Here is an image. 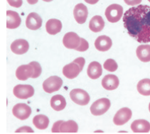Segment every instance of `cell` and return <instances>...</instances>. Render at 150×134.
Masks as SVG:
<instances>
[{"label": "cell", "mask_w": 150, "mask_h": 134, "mask_svg": "<svg viewBox=\"0 0 150 134\" xmlns=\"http://www.w3.org/2000/svg\"><path fill=\"white\" fill-rule=\"evenodd\" d=\"M128 34L139 43L150 42V7L147 5L133 6L123 16Z\"/></svg>", "instance_id": "1"}, {"label": "cell", "mask_w": 150, "mask_h": 134, "mask_svg": "<svg viewBox=\"0 0 150 134\" xmlns=\"http://www.w3.org/2000/svg\"><path fill=\"white\" fill-rule=\"evenodd\" d=\"M105 16L110 23H116L121 19L123 14V7L121 5L113 4L108 6L105 10Z\"/></svg>", "instance_id": "2"}, {"label": "cell", "mask_w": 150, "mask_h": 134, "mask_svg": "<svg viewBox=\"0 0 150 134\" xmlns=\"http://www.w3.org/2000/svg\"><path fill=\"white\" fill-rule=\"evenodd\" d=\"M110 105V101L108 99H100L93 102L91 107V112L94 116L103 115L109 110Z\"/></svg>", "instance_id": "3"}, {"label": "cell", "mask_w": 150, "mask_h": 134, "mask_svg": "<svg viewBox=\"0 0 150 134\" xmlns=\"http://www.w3.org/2000/svg\"><path fill=\"white\" fill-rule=\"evenodd\" d=\"M63 84V80L58 76H51L44 81L43 89L47 93H53L61 89Z\"/></svg>", "instance_id": "4"}, {"label": "cell", "mask_w": 150, "mask_h": 134, "mask_svg": "<svg viewBox=\"0 0 150 134\" xmlns=\"http://www.w3.org/2000/svg\"><path fill=\"white\" fill-rule=\"evenodd\" d=\"M70 97L74 103L81 106L87 105L91 99L88 92L81 89H74L71 90Z\"/></svg>", "instance_id": "5"}, {"label": "cell", "mask_w": 150, "mask_h": 134, "mask_svg": "<svg viewBox=\"0 0 150 134\" xmlns=\"http://www.w3.org/2000/svg\"><path fill=\"white\" fill-rule=\"evenodd\" d=\"M13 93L17 98L26 99L32 97L34 94V89L29 84H18L14 87Z\"/></svg>", "instance_id": "6"}, {"label": "cell", "mask_w": 150, "mask_h": 134, "mask_svg": "<svg viewBox=\"0 0 150 134\" xmlns=\"http://www.w3.org/2000/svg\"><path fill=\"white\" fill-rule=\"evenodd\" d=\"M81 38L74 32H68L65 34L63 39V43L68 49L76 50L81 44Z\"/></svg>", "instance_id": "7"}, {"label": "cell", "mask_w": 150, "mask_h": 134, "mask_svg": "<svg viewBox=\"0 0 150 134\" xmlns=\"http://www.w3.org/2000/svg\"><path fill=\"white\" fill-rule=\"evenodd\" d=\"M12 113L15 117L20 120H25L30 116L31 114V109L27 104L19 103L16 104L12 109Z\"/></svg>", "instance_id": "8"}, {"label": "cell", "mask_w": 150, "mask_h": 134, "mask_svg": "<svg viewBox=\"0 0 150 134\" xmlns=\"http://www.w3.org/2000/svg\"><path fill=\"white\" fill-rule=\"evenodd\" d=\"M132 115V113L129 108H127V107L122 108L115 115L113 118V122L117 126L124 125L127 122L129 121Z\"/></svg>", "instance_id": "9"}, {"label": "cell", "mask_w": 150, "mask_h": 134, "mask_svg": "<svg viewBox=\"0 0 150 134\" xmlns=\"http://www.w3.org/2000/svg\"><path fill=\"white\" fill-rule=\"evenodd\" d=\"M73 15H74L75 20L78 24H84L87 20L88 15L87 6L82 3L78 4L73 9Z\"/></svg>", "instance_id": "10"}, {"label": "cell", "mask_w": 150, "mask_h": 134, "mask_svg": "<svg viewBox=\"0 0 150 134\" xmlns=\"http://www.w3.org/2000/svg\"><path fill=\"white\" fill-rule=\"evenodd\" d=\"M34 72V69L31 64L22 65L16 69V76L19 80L25 81L29 77H32Z\"/></svg>", "instance_id": "11"}, {"label": "cell", "mask_w": 150, "mask_h": 134, "mask_svg": "<svg viewBox=\"0 0 150 134\" xmlns=\"http://www.w3.org/2000/svg\"><path fill=\"white\" fill-rule=\"evenodd\" d=\"M42 19L36 12L30 13L26 19V26L29 29L38 30L41 27Z\"/></svg>", "instance_id": "12"}, {"label": "cell", "mask_w": 150, "mask_h": 134, "mask_svg": "<svg viewBox=\"0 0 150 134\" xmlns=\"http://www.w3.org/2000/svg\"><path fill=\"white\" fill-rule=\"evenodd\" d=\"M119 84V79L114 74H107L102 80V86L106 90H115L117 88Z\"/></svg>", "instance_id": "13"}, {"label": "cell", "mask_w": 150, "mask_h": 134, "mask_svg": "<svg viewBox=\"0 0 150 134\" xmlns=\"http://www.w3.org/2000/svg\"><path fill=\"white\" fill-rule=\"evenodd\" d=\"M29 48V44L26 40L18 39L11 44V50L13 53L17 55L26 53Z\"/></svg>", "instance_id": "14"}, {"label": "cell", "mask_w": 150, "mask_h": 134, "mask_svg": "<svg viewBox=\"0 0 150 134\" xmlns=\"http://www.w3.org/2000/svg\"><path fill=\"white\" fill-rule=\"evenodd\" d=\"M7 21H6V27L9 29H14L20 26L21 22V17L19 14L16 11L8 10L6 11Z\"/></svg>", "instance_id": "15"}, {"label": "cell", "mask_w": 150, "mask_h": 134, "mask_svg": "<svg viewBox=\"0 0 150 134\" xmlns=\"http://www.w3.org/2000/svg\"><path fill=\"white\" fill-rule=\"evenodd\" d=\"M81 69L79 65L76 62H73L71 63L66 65L63 68V75L68 79H74L80 74Z\"/></svg>", "instance_id": "16"}, {"label": "cell", "mask_w": 150, "mask_h": 134, "mask_svg": "<svg viewBox=\"0 0 150 134\" xmlns=\"http://www.w3.org/2000/svg\"><path fill=\"white\" fill-rule=\"evenodd\" d=\"M112 45V40L110 37L107 36H100L97 38L95 41V46L96 48L99 51L105 52L110 49Z\"/></svg>", "instance_id": "17"}, {"label": "cell", "mask_w": 150, "mask_h": 134, "mask_svg": "<svg viewBox=\"0 0 150 134\" xmlns=\"http://www.w3.org/2000/svg\"><path fill=\"white\" fill-rule=\"evenodd\" d=\"M131 129L134 133H148L150 130V123L144 119H139L133 121Z\"/></svg>", "instance_id": "18"}, {"label": "cell", "mask_w": 150, "mask_h": 134, "mask_svg": "<svg viewBox=\"0 0 150 134\" xmlns=\"http://www.w3.org/2000/svg\"><path fill=\"white\" fill-rule=\"evenodd\" d=\"M87 73L91 79H96L99 78L103 73V68L101 65L96 61L91 62L88 67Z\"/></svg>", "instance_id": "19"}, {"label": "cell", "mask_w": 150, "mask_h": 134, "mask_svg": "<svg viewBox=\"0 0 150 134\" xmlns=\"http://www.w3.org/2000/svg\"><path fill=\"white\" fill-rule=\"evenodd\" d=\"M61 29H62V24L60 20L51 19L46 22V29L49 34H57L61 31Z\"/></svg>", "instance_id": "20"}, {"label": "cell", "mask_w": 150, "mask_h": 134, "mask_svg": "<svg viewBox=\"0 0 150 134\" xmlns=\"http://www.w3.org/2000/svg\"><path fill=\"white\" fill-rule=\"evenodd\" d=\"M137 56L139 60L143 62H148L150 61V46L149 45H141L136 50Z\"/></svg>", "instance_id": "21"}, {"label": "cell", "mask_w": 150, "mask_h": 134, "mask_svg": "<svg viewBox=\"0 0 150 134\" xmlns=\"http://www.w3.org/2000/svg\"><path fill=\"white\" fill-rule=\"evenodd\" d=\"M105 27V21L100 16H95L91 19L89 23V29L94 33L101 31Z\"/></svg>", "instance_id": "22"}, {"label": "cell", "mask_w": 150, "mask_h": 134, "mask_svg": "<svg viewBox=\"0 0 150 134\" xmlns=\"http://www.w3.org/2000/svg\"><path fill=\"white\" fill-rule=\"evenodd\" d=\"M51 106L55 111L57 112L63 110L66 107V99L60 94L54 95L51 99Z\"/></svg>", "instance_id": "23"}, {"label": "cell", "mask_w": 150, "mask_h": 134, "mask_svg": "<svg viewBox=\"0 0 150 134\" xmlns=\"http://www.w3.org/2000/svg\"><path fill=\"white\" fill-rule=\"evenodd\" d=\"M78 130V124L73 120L63 121L60 126V133H77Z\"/></svg>", "instance_id": "24"}, {"label": "cell", "mask_w": 150, "mask_h": 134, "mask_svg": "<svg viewBox=\"0 0 150 134\" xmlns=\"http://www.w3.org/2000/svg\"><path fill=\"white\" fill-rule=\"evenodd\" d=\"M33 123L39 130H44L49 126V119L46 116L39 114V115L34 117Z\"/></svg>", "instance_id": "25"}, {"label": "cell", "mask_w": 150, "mask_h": 134, "mask_svg": "<svg viewBox=\"0 0 150 134\" xmlns=\"http://www.w3.org/2000/svg\"><path fill=\"white\" fill-rule=\"evenodd\" d=\"M137 91L139 93L144 96H149L150 95V79H142L138 82Z\"/></svg>", "instance_id": "26"}, {"label": "cell", "mask_w": 150, "mask_h": 134, "mask_svg": "<svg viewBox=\"0 0 150 134\" xmlns=\"http://www.w3.org/2000/svg\"><path fill=\"white\" fill-rule=\"evenodd\" d=\"M103 67L106 70L109 71V72H115L117 69L118 65L117 63L113 59H108L105 62H104Z\"/></svg>", "instance_id": "27"}, {"label": "cell", "mask_w": 150, "mask_h": 134, "mask_svg": "<svg viewBox=\"0 0 150 134\" xmlns=\"http://www.w3.org/2000/svg\"><path fill=\"white\" fill-rule=\"evenodd\" d=\"M29 64H31L34 69V74H33L31 78H37V77H39V76L41 75V72H42V69H41V65L37 62H30Z\"/></svg>", "instance_id": "28"}, {"label": "cell", "mask_w": 150, "mask_h": 134, "mask_svg": "<svg viewBox=\"0 0 150 134\" xmlns=\"http://www.w3.org/2000/svg\"><path fill=\"white\" fill-rule=\"evenodd\" d=\"M88 48H89V44H88V41H86V39L81 38V44H80V46L76 49V51H80V52H83V51H87Z\"/></svg>", "instance_id": "29"}, {"label": "cell", "mask_w": 150, "mask_h": 134, "mask_svg": "<svg viewBox=\"0 0 150 134\" xmlns=\"http://www.w3.org/2000/svg\"><path fill=\"white\" fill-rule=\"evenodd\" d=\"M10 6L15 8H19L22 5V0H7Z\"/></svg>", "instance_id": "30"}, {"label": "cell", "mask_w": 150, "mask_h": 134, "mask_svg": "<svg viewBox=\"0 0 150 134\" xmlns=\"http://www.w3.org/2000/svg\"><path fill=\"white\" fill-rule=\"evenodd\" d=\"M15 132L16 133H34V130L31 127L23 126L18 128Z\"/></svg>", "instance_id": "31"}, {"label": "cell", "mask_w": 150, "mask_h": 134, "mask_svg": "<svg viewBox=\"0 0 150 134\" xmlns=\"http://www.w3.org/2000/svg\"><path fill=\"white\" fill-rule=\"evenodd\" d=\"M73 62H76V64H78V65H79V67H80V68H81V71L83 70V67H84L85 63H86V60H85V59L83 58H82V57L78 58L75 59L74 60H73Z\"/></svg>", "instance_id": "32"}, {"label": "cell", "mask_w": 150, "mask_h": 134, "mask_svg": "<svg viewBox=\"0 0 150 134\" xmlns=\"http://www.w3.org/2000/svg\"><path fill=\"white\" fill-rule=\"evenodd\" d=\"M63 121H58L55 122L53 123V126L52 127V132L53 133H60V126H61V124L62 123Z\"/></svg>", "instance_id": "33"}, {"label": "cell", "mask_w": 150, "mask_h": 134, "mask_svg": "<svg viewBox=\"0 0 150 134\" xmlns=\"http://www.w3.org/2000/svg\"><path fill=\"white\" fill-rule=\"evenodd\" d=\"M126 4L129 6H136V5L139 4L142 0H124Z\"/></svg>", "instance_id": "34"}, {"label": "cell", "mask_w": 150, "mask_h": 134, "mask_svg": "<svg viewBox=\"0 0 150 134\" xmlns=\"http://www.w3.org/2000/svg\"><path fill=\"white\" fill-rule=\"evenodd\" d=\"M84 1L89 4H96L99 1V0H84Z\"/></svg>", "instance_id": "35"}, {"label": "cell", "mask_w": 150, "mask_h": 134, "mask_svg": "<svg viewBox=\"0 0 150 134\" xmlns=\"http://www.w3.org/2000/svg\"><path fill=\"white\" fill-rule=\"evenodd\" d=\"M38 1H39V0H27L28 3H29V4H36V3L38 2Z\"/></svg>", "instance_id": "36"}, {"label": "cell", "mask_w": 150, "mask_h": 134, "mask_svg": "<svg viewBox=\"0 0 150 134\" xmlns=\"http://www.w3.org/2000/svg\"><path fill=\"white\" fill-rule=\"evenodd\" d=\"M44 1H46V2H50V1H53V0H43Z\"/></svg>", "instance_id": "37"}, {"label": "cell", "mask_w": 150, "mask_h": 134, "mask_svg": "<svg viewBox=\"0 0 150 134\" xmlns=\"http://www.w3.org/2000/svg\"><path fill=\"white\" fill-rule=\"evenodd\" d=\"M149 112H150V103L149 104Z\"/></svg>", "instance_id": "38"}, {"label": "cell", "mask_w": 150, "mask_h": 134, "mask_svg": "<svg viewBox=\"0 0 150 134\" xmlns=\"http://www.w3.org/2000/svg\"><path fill=\"white\" fill-rule=\"evenodd\" d=\"M148 1H149V2H150V0H148Z\"/></svg>", "instance_id": "39"}]
</instances>
